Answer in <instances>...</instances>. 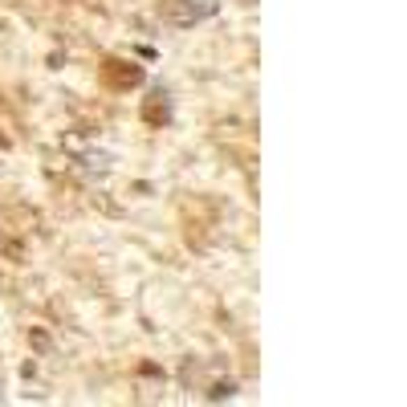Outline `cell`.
<instances>
[{
	"mask_svg": "<svg viewBox=\"0 0 407 407\" xmlns=\"http://www.w3.org/2000/svg\"><path fill=\"white\" fill-rule=\"evenodd\" d=\"M102 73H106V82H110V86H139V82H143V70H139V66H131V61H106Z\"/></svg>",
	"mask_w": 407,
	"mask_h": 407,
	"instance_id": "cell-2",
	"label": "cell"
},
{
	"mask_svg": "<svg viewBox=\"0 0 407 407\" xmlns=\"http://www.w3.org/2000/svg\"><path fill=\"white\" fill-rule=\"evenodd\" d=\"M216 13H220V0H179V4L171 8V24L192 29V24H200V21H212Z\"/></svg>",
	"mask_w": 407,
	"mask_h": 407,
	"instance_id": "cell-1",
	"label": "cell"
},
{
	"mask_svg": "<svg viewBox=\"0 0 407 407\" xmlns=\"http://www.w3.org/2000/svg\"><path fill=\"white\" fill-rule=\"evenodd\" d=\"M143 119L155 122V126H168V122H171V98H168V90L151 94V102L143 106Z\"/></svg>",
	"mask_w": 407,
	"mask_h": 407,
	"instance_id": "cell-3",
	"label": "cell"
},
{
	"mask_svg": "<svg viewBox=\"0 0 407 407\" xmlns=\"http://www.w3.org/2000/svg\"><path fill=\"white\" fill-rule=\"evenodd\" d=\"M232 395H237V383H232V379H216V383L208 387V391H204V399H208V404H220V399H232Z\"/></svg>",
	"mask_w": 407,
	"mask_h": 407,
	"instance_id": "cell-4",
	"label": "cell"
}]
</instances>
